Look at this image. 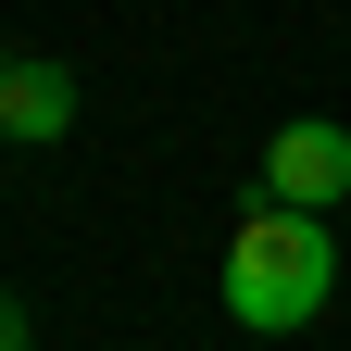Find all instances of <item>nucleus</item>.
I'll use <instances>...</instances> for the list:
<instances>
[{"label":"nucleus","mask_w":351,"mask_h":351,"mask_svg":"<svg viewBox=\"0 0 351 351\" xmlns=\"http://www.w3.org/2000/svg\"><path fill=\"white\" fill-rule=\"evenodd\" d=\"M213 289H226V314L251 339H301L326 314V289H339V226H326V213H289V201H251Z\"/></svg>","instance_id":"nucleus-1"},{"label":"nucleus","mask_w":351,"mask_h":351,"mask_svg":"<svg viewBox=\"0 0 351 351\" xmlns=\"http://www.w3.org/2000/svg\"><path fill=\"white\" fill-rule=\"evenodd\" d=\"M263 201L339 213V201H351V125H339V113H289L276 138H263Z\"/></svg>","instance_id":"nucleus-2"},{"label":"nucleus","mask_w":351,"mask_h":351,"mask_svg":"<svg viewBox=\"0 0 351 351\" xmlns=\"http://www.w3.org/2000/svg\"><path fill=\"white\" fill-rule=\"evenodd\" d=\"M63 125H75V75L51 51H13V75H0V138H13V151H51Z\"/></svg>","instance_id":"nucleus-3"},{"label":"nucleus","mask_w":351,"mask_h":351,"mask_svg":"<svg viewBox=\"0 0 351 351\" xmlns=\"http://www.w3.org/2000/svg\"><path fill=\"white\" fill-rule=\"evenodd\" d=\"M0 351H25V301L13 289H0Z\"/></svg>","instance_id":"nucleus-4"},{"label":"nucleus","mask_w":351,"mask_h":351,"mask_svg":"<svg viewBox=\"0 0 351 351\" xmlns=\"http://www.w3.org/2000/svg\"><path fill=\"white\" fill-rule=\"evenodd\" d=\"M0 75H13V51H0Z\"/></svg>","instance_id":"nucleus-5"},{"label":"nucleus","mask_w":351,"mask_h":351,"mask_svg":"<svg viewBox=\"0 0 351 351\" xmlns=\"http://www.w3.org/2000/svg\"><path fill=\"white\" fill-rule=\"evenodd\" d=\"M0 151H13V138H0Z\"/></svg>","instance_id":"nucleus-6"}]
</instances>
